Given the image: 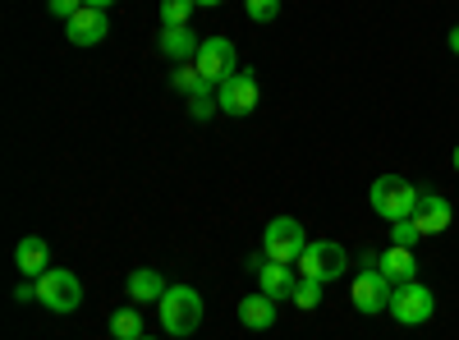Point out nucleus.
<instances>
[{
	"label": "nucleus",
	"mask_w": 459,
	"mask_h": 340,
	"mask_svg": "<svg viewBox=\"0 0 459 340\" xmlns=\"http://www.w3.org/2000/svg\"><path fill=\"white\" fill-rule=\"evenodd\" d=\"M216 101H221L225 116H248V110H257V79L239 69L235 79H225L216 88Z\"/></svg>",
	"instance_id": "9"
},
{
	"label": "nucleus",
	"mask_w": 459,
	"mask_h": 340,
	"mask_svg": "<svg viewBox=\"0 0 459 340\" xmlns=\"http://www.w3.org/2000/svg\"><path fill=\"white\" fill-rule=\"evenodd\" d=\"M455 170H459V147H455Z\"/></svg>",
	"instance_id": "31"
},
{
	"label": "nucleus",
	"mask_w": 459,
	"mask_h": 340,
	"mask_svg": "<svg viewBox=\"0 0 459 340\" xmlns=\"http://www.w3.org/2000/svg\"><path fill=\"white\" fill-rule=\"evenodd\" d=\"M450 221H455V207H450V203H446L441 194H423V198H418L413 225H418V231H423V235H441Z\"/></svg>",
	"instance_id": "13"
},
{
	"label": "nucleus",
	"mask_w": 459,
	"mask_h": 340,
	"mask_svg": "<svg viewBox=\"0 0 459 340\" xmlns=\"http://www.w3.org/2000/svg\"><path fill=\"white\" fill-rule=\"evenodd\" d=\"M377 272L386 276L391 285L418 281V257H413V248H400V244H391L386 253H381V262H377Z\"/></svg>",
	"instance_id": "15"
},
{
	"label": "nucleus",
	"mask_w": 459,
	"mask_h": 340,
	"mask_svg": "<svg viewBox=\"0 0 459 340\" xmlns=\"http://www.w3.org/2000/svg\"><path fill=\"white\" fill-rule=\"evenodd\" d=\"M170 88L179 92V97H207V92H216L203 74H198V65L188 60V65H175V74H170Z\"/></svg>",
	"instance_id": "18"
},
{
	"label": "nucleus",
	"mask_w": 459,
	"mask_h": 340,
	"mask_svg": "<svg viewBox=\"0 0 459 340\" xmlns=\"http://www.w3.org/2000/svg\"><path fill=\"white\" fill-rule=\"evenodd\" d=\"M166 290H170L166 276L152 272V267H138V272L129 276V299H134V304H161Z\"/></svg>",
	"instance_id": "17"
},
{
	"label": "nucleus",
	"mask_w": 459,
	"mask_h": 340,
	"mask_svg": "<svg viewBox=\"0 0 459 340\" xmlns=\"http://www.w3.org/2000/svg\"><path fill=\"white\" fill-rule=\"evenodd\" d=\"M143 340H152V336H143Z\"/></svg>",
	"instance_id": "32"
},
{
	"label": "nucleus",
	"mask_w": 459,
	"mask_h": 340,
	"mask_svg": "<svg viewBox=\"0 0 459 340\" xmlns=\"http://www.w3.org/2000/svg\"><path fill=\"white\" fill-rule=\"evenodd\" d=\"M322 281H308V276H299V285H294V299L290 304H299V309H317L322 304Z\"/></svg>",
	"instance_id": "20"
},
{
	"label": "nucleus",
	"mask_w": 459,
	"mask_h": 340,
	"mask_svg": "<svg viewBox=\"0 0 459 340\" xmlns=\"http://www.w3.org/2000/svg\"><path fill=\"white\" fill-rule=\"evenodd\" d=\"M432 313H437V294H432L423 281L395 285V294H391V318H395L400 327H423V322H432Z\"/></svg>",
	"instance_id": "5"
},
{
	"label": "nucleus",
	"mask_w": 459,
	"mask_h": 340,
	"mask_svg": "<svg viewBox=\"0 0 459 340\" xmlns=\"http://www.w3.org/2000/svg\"><path fill=\"white\" fill-rule=\"evenodd\" d=\"M110 336H115V340H143V318H138V309L110 313Z\"/></svg>",
	"instance_id": "19"
},
{
	"label": "nucleus",
	"mask_w": 459,
	"mask_h": 340,
	"mask_svg": "<svg viewBox=\"0 0 459 340\" xmlns=\"http://www.w3.org/2000/svg\"><path fill=\"white\" fill-rule=\"evenodd\" d=\"M194 5H207L212 10V5H221V0H194Z\"/></svg>",
	"instance_id": "30"
},
{
	"label": "nucleus",
	"mask_w": 459,
	"mask_h": 340,
	"mask_svg": "<svg viewBox=\"0 0 459 340\" xmlns=\"http://www.w3.org/2000/svg\"><path fill=\"white\" fill-rule=\"evenodd\" d=\"M418 198H423V194H418L409 179H400V175H377L372 194H368V203H372V212L381 221H409L418 212Z\"/></svg>",
	"instance_id": "2"
},
{
	"label": "nucleus",
	"mask_w": 459,
	"mask_h": 340,
	"mask_svg": "<svg viewBox=\"0 0 459 340\" xmlns=\"http://www.w3.org/2000/svg\"><path fill=\"white\" fill-rule=\"evenodd\" d=\"M37 304L51 313H74L83 304V281L65 267H51L47 276H37Z\"/></svg>",
	"instance_id": "4"
},
{
	"label": "nucleus",
	"mask_w": 459,
	"mask_h": 340,
	"mask_svg": "<svg viewBox=\"0 0 459 340\" xmlns=\"http://www.w3.org/2000/svg\"><path fill=\"white\" fill-rule=\"evenodd\" d=\"M47 5H51V14L65 23V19H74V14L83 10V0H47Z\"/></svg>",
	"instance_id": "25"
},
{
	"label": "nucleus",
	"mask_w": 459,
	"mask_h": 340,
	"mask_svg": "<svg viewBox=\"0 0 459 340\" xmlns=\"http://www.w3.org/2000/svg\"><path fill=\"white\" fill-rule=\"evenodd\" d=\"M303 248H308V235H303V225L294 216H276L272 225H266V235H262V253L272 257V262H294L303 257Z\"/></svg>",
	"instance_id": "7"
},
{
	"label": "nucleus",
	"mask_w": 459,
	"mask_h": 340,
	"mask_svg": "<svg viewBox=\"0 0 459 340\" xmlns=\"http://www.w3.org/2000/svg\"><path fill=\"white\" fill-rule=\"evenodd\" d=\"M106 32H110L106 10H92V5H83L74 19H65V37L74 47H97V42H106Z\"/></svg>",
	"instance_id": "10"
},
{
	"label": "nucleus",
	"mask_w": 459,
	"mask_h": 340,
	"mask_svg": "<svg viewBox=\"0 0 459 340\" xmlns=\"http://www.w3.org/2000/svg\"><path fill=\"white\" fill-rule=\"evenodd\" d=\"M194 65H198V74L212 88H221L225 79H235V74H239V51H235L230 37H207V42L198 47V56H194Z\"/></svg>",
	"instance_id": "6"
},
{
	"label": "nucleus",
	"mask_w": 459,
	"mask_h": 340,
	"mask_svg": "<svg viewBox=\"0 0 459 340\" xmlns=\"http://www.w3.org/2000/svg\"><path fill=\"white\" fill-rule=\"evenodd\" d=\"M198 37H194V28H188V23H161V51L175 60V65H188V60H194L198 56Z\"/></svg>",
	"instance_id": "14"
},
{
	"label": "nucleus",
	"mask_w": 459,
	"mask_h": 340,
	"mask_svg": "<svg viewBox=\"0 0 459 340\" xmlns=\"http://www.w3.org/2000/svg\"><path fill=\"white\" fill-rule=\"evenodd\" d=\"M294 285H299V276H294L290 262H272V257H266V267L257 272V290L281 304V299H294Z\"/></svg>",
	"instance_id": "12"
},
{
	"label": "nucleus",
	"mask_w": 459,
	"mask_h": 340,
	"mask_svg": "<svg viewBox=\"0 0 459 340\" xmlns=\"http://www.w3.org/2000/svg\"><path fill=\"white\" fill-rule=\"evenodd\" d=\"M244 10L253 23H276L281 19V0H244Z\"/></svg>",
	"instance_id": "21"
},
{
	"label": "nucleus",
	"mask_w": 459,
	"mask_h": 340,
	"mask_svg": "<svg viewBox=\"0 0 459 340\" xmlns=\"http://www.w3.org/2000/svg\"><path fill=\"white\" fill-rule=\"evenodd\" d=\"M344 272H350V253H344V244H335V240H308V248H303V257H299V276L331 285Z\"/></svg>",
	"instance_id": "3"
},
{
	"label": "nucleus",
	"mask_w": 459,
	"mask_h": 340,
	"mask_svg": "<svg viewBox=\"0 0 459 340\" xmlns=\"http://www.w3.org/2000/svg\"><path fill=\"white\" fill-rule=\"evenodd\" d=\"M194 10H198L194 0H161V23H188Z\"/></svg>",
	"instance_id": "22"
},
{
	"label": "nucleus",
	"mask_w": 459,
	"mask_h": 340,
	"mask_svg": "<svg viewBox=\"0 0 459 340\" xmlns=\"http://www.w3.org/2000/svg\"><path fill=\"white\" fill-rule=\"evenodd\" d=\"M350 294H354V309H359V313L377 318V313H391V294H395V285L381 276L377 267H363L359 281L350 285Z\"/></svg>",
	"instance_id": "8"
},
{
	"label": "nucleus",
	"mask_w": 459,
	"mask_h": 340,
	"mask_svg": "<svg viewBox=\"0 0 459 340\" xmlns=\"http://www.w3.org/2000/svg\"><path fill=\"white\" fill-rule=\"evenodd\" d=\"M418 240H423V231L413 225V216H409V221H391V244L409 248V244H418Z\"/></svg>",
	"instance_id": "23"
},
{
	"label": "nucleus",
	"mask_w": 459,
	"mask_h": 340,
	"mask_svg": "<svg viewBox=\"0 0 459 340\" xmlns=\"http://www.w3.org/2000/svg\"><path fill=\"white\" fill-rule=\"evenodd\" d=\"M446 42H450V51H455V56H459V23H455V28H450V37H446Z\"/></svg>",
	"instance_id": "28"
},
{
	"label": "nucleus",
	"mask_w": 459,
	"mask_h": 340,
	"mask_svg": "<svg viewBox=\"0 0 459 340\" xmlns=\"http://www.w3.org/2000/svg\"><path fill=\"white\" fill-rule=\"evenodd\" d=\"M262 267H266V253H262V248H257V253H248V276H257Z\"/></svg>",
	"instance_id": "27"
},
{
	"label": "nucleus",
	"mask_w": 459,
	"mask_h": 340,
	"mask_svg": "<svg viewBox=\"0 0 459 340\" xmlns=\"http://www.w3.org/2000/svg\"><path fill=\"white\" fill-rule=\"evenodd\" d=\"M239 322H244L248 331H272V327H276V299H266L262 290L248 294L244 304H239Z\"/></svg>",
	"instance_id": "16"
},
{
	"label": "nucleus",
	"mask_w": 459,
	"mask_h": 340,
	"mask_svg": "<svg viewBox=\"0 0 459 340\" xmlns=\"http://www.w3.org/2000/svg\"><path fill=\"white\" fill-rule=\"evenodd\" d=\"M157 318H161L166 336H194L203 327V294L194 285H170L157 304Z\"/></svg>",
	"instance_id": "1"
},
{
	"label": "nucleus",
	"mask_w": 459,
	"mask_h": 340,
	"mask_svg": "<svg viewBox=\"0 0 459 340\" xmlns=\"http://www.w3.org/2000/svg\"><path fill=\"white\" fill-rule=\"evenodd\" d=\"M14 267H19L28 281L47 276V272H51V244H47V240H37V235L19 240V248H14Z\"/></svg>",
	"instance_id": "11"
},
{
	"label": "nucleus",
	"mask_w": 459,
	"mask_h": 340,
	"mask_svg": "<svg viewBox=\"0 0 459 340\" xmlns=\"http://www.w3.org/2000/svg\"><path fill=\"white\" fill-rule=\"evenodd\" d=\"M83 5H92V10H110L115 0H83Z\"/></svg>",
	"instance_id": "29"
},
{
	"label": "nucleus",
	"mask_w": 459,
	"mask_h": 340,
	"mask_svg": "<svg viewBox=\"0 0 459 340\" xmlns=\"http://www.w3.org/2000/svg\"><path fill=\"white\" fill-rule=\"evenodd\" d=\"M188 110H194V120H207L212 110H221V101L207 92V97H188Z\"/></svg>",
	"instance_id": "24"
},
{
	"label": "nucleus",
	"mask_w": 459,
	"mask_h": 340,
	"mask_svg": "<svg viewBox=\"0 0 459 340\" xmlns=\"http://www.w3.org/2000/svg\"><path fill=\"white\" fill-rule=\"evenodd\" d=\"M14 299H19V304H28V299H37V281H28V276H23V285H14Z\"/></svg>",
	"instance_id": "26"
}]
</instances>
